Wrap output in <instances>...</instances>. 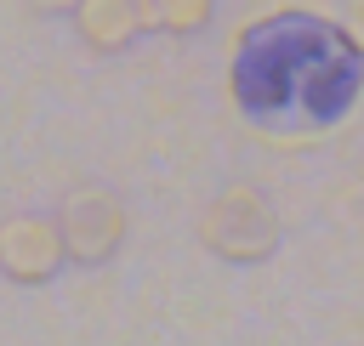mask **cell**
Returning <instances> with one entry per match:
<instances>
[{
    "label": "cell",
    "mask_w": 364,
    "mask_h": 346,
    "mask_svg": "<svg viewBox=\"0 0 364 346\" xmlns=\"http://www.w3.org/2000/svg\"><path fill=\"white\" fill-rule=\"evenodd\" d=\"M68 23H74L80 45L97 51V57H119V51H131V40L142 34L136 0H80V6L68 11Z\"/></svg>",
    "instance_id": "4"
},
{
    "label": "cell",
    "mask_w": 364,
    "mask_h": 346,
    "mask_svg": "<svg viewBox=\"0 0 364 346\" xmlns=\"http://www.w3.org/2000/svg\"><path fill=\"white\" fill-rule=\"evenodd\" d=\"M57 227H63V250L74 267H102L125 244V204L108 187H80L74 199H63Z\"/></svg>",
    "instance_id": "2"
},
{
    "label": "cell",
    "mask_w": 364,
    "mask_h": 346,
    "mask_svg": "<svg viewBox=\"0 0 364 346\" xmlns=\"http://www.w3.org/2000/svg\"><path fill=\"white\" fill-rule=\"evenodd\" d=\"M216 0H136L142 34H165V40H188L210 23Z\"/></svg>",
    "instance_id": "5"
},
{
    "label": "cell",
    "mask_w": 364,
    "mask_h": 346,
    "mask_svg": "<svg viewBox=\"0 0 364 346\" xmlns=\"http://www.w3.org/2000/svg\"><path fill=\"white\" fill-rule=\"evenodd\" d=\"M28 6H34L40 17H68V11L80 6V0H28Z\"/></svg>",
    "instance_id": "7"
},
{
    "label": "cell",
    "mask_w": 364,
    "mask_h": 346,
    "mask_svg": "<svg viewBox=\"0 0 364 346\" xmlns=\"http://www.w3.org/2000/svg\"><path fill=\"white\" fill-rule=\"evenodd\" d=\"M199 244H205L216 261H233V267L267 261V255L279 250V216H273V204H267L256 187L233 182V187H222V193L205 204V216H199Z\"/></svg>",
    "instance_id": "1"
},
{
    "label": "cell",
    "mask_w": 364,
    "mask_h": 346,
    "mask_svg": "<svg viewBox=\"0 0 364 346\" xmlns=\"http://www.w3.org/2000/svg\"><path fill=\"white\" fill-rule=\"evenodd\" d=\"M336 40L347 57H364V0H347L341 17H336Z\"/></svg>",
    "instance_id": "6"
},
{
    "label": "cell",
    "mask_w": 364,
    "mask_h": 346,
    "mask_svg": "<svg viewBox=\"0 0 364 346\" xmlns=\"http://www.w3.org/2000/svg\"><path fill=\"white\" fill-rule=\"evenodd\" d=\"M63 267H68V250H63L57 216H6L0 221V278L6 284L40 289Z\"/></svg>",
    "instance_id": "3"
}]
</instances>
